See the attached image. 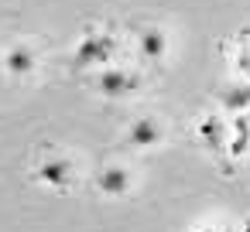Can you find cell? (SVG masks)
Listing matches in <instances>:
<instances>
[{"label":"cell","instance_id":"6","mask_svg":"<svg viewBox=\"0 0 250 232\" xmlns=\"http://www.w3.org/2000/svg\"><path fill=\"white\" fill-rule=\"evenodd\" d=\"M4 69H7L11 75H28V72L35 69V52H31L28 45H14V48H7V55H4Z\"/></svg>","mask_w":250,"mask_h":232},{"label":"cell","instance_id":"3","mask_svg":"<svg viewBox=\"0 0 250 232\" xmlns=\"http://www.w3.org/2000/svg\"><path fill=\"white\" fill-rule=\"evenodd\" d=\"M96 89L103 96H130L134 89H141V75L124 72V69H103L96 75Z\"/></svg>","mask_w":250,"mask_h":232},{"label":"cell","instance_id":"2","mask_svg":"<svg viewBox=\"0 0 250 232\" xmlns=\"http://www.w3.org/2000/svg\"><path fill=\"white\" fill-rule=\"evenodd\" d=\"M130 188H134V178H130L127 167L106 164V167L96 171V191H100V195H106V198H124Z\"/></svg>","mask_w":250,"mask_h":232},{"label":"cell","instance_id":"1","mask_svg":"<svg viewBox=\"0 0 250 232\" xmlns=\"http://www.w3.org/2000/svg\"><path fill=\"white\" fill-rule=\"evenodd\" d=\"M110 55H113V38L89 31V35L79 41V48L72 52V62H76L79 69H86V65H103V62H110Z\"/></svg>","mask_w":250,"mask_h":232},{"label":"cell","instance_id":"11","mask_svg":"<svg viewBox=\"0 0 250 232\" xmlns=\"http://www.w3.org/2000/svg\"><path fill=\"white\" fill-rule=\"evenodd\" d=\"M243 232H250V218H247V222H243Z\"/></svg>","mask_w":250,"mask_h":232},{"label":"cell","instance_id":"5","mask_svg":"<svg viewBox=\"0 0 250 232\" xmlns=\"http://www.w3.org/2000/svg\"><path fill=\"white\" fill-rule=\"evenodd\" d=\"M137 45H141L144 58H151V62L165 58V52H168V38H165L161 28H144V31L137 35Z\"/></svg>","mask_w":250,"mask_h":232},{"label":"cell","instance_id":"9","mask_svg":"<svg viewBox=\"0 0 250 232\" xmlns=\"http://www.w3.org/2000/svg\"><path fill=\"white\" fill-rule=\"evenodd\" d=\"M247 147H250V120L236 113V120H233V140H229V154H233V157H240Z\"/></svg>","mask_w":250,"mask_h":232},{"label":"cell","instance_id":"10","mask_svg":"<svg viewBox=\"0 0 250 232\" xmlns=\"http://www.w3.org/2000/svg\"><path fill=\"white\" fill-rule=\"evenodd\" d=\"M199 137H202L209 147H219V143H223V126H219V120H216V116H206V120L199 123Z\"/></svg>","mask_w":250,"mask_h":232},{"label":"cell","instance_id":"4","mask_svg":"<svg viewBox=\"0 0 250 232\" xmlns=\"http://www.w3.org/2000/svg\"><path fill=\"white\" fill-rule=\"evenodd\" d=\"M127 140H130L134 147H141V150L158 147V143L165 140V126H161L154 116H137V120L130 123V130H127Z\"/></svg>","mask_w":250,"mask_h":232},{"label":"cell","instance_id":"7","mask_svg":"<svg viewBox=\"0 0 250 232\" xmlns=\"http://www.w3.org/2000/svg\"><path fill=\"white\" fill-rule=\"evenodd\" d=\"M38 178H42L45 184H52V188H65V184H69V178H72V164H69V161H62V157L45 161V164L38 167Z\"/></svg>","mask_w":250,"mask_h":232},{"label":"cell","instance_id":"8","mask_svg":"<svg viewBox=\"0 0 250 232\" xmlns=\"http://www.w3.org/2000/svg\"><path fill=\"white\" fill-rule=\"evenodd\" d=\"M219 106H223L226 113H247V109H250V82L223 89V92H219Z\"/></svg>","mask_w":250,"mask_h":232}]
</instances>
